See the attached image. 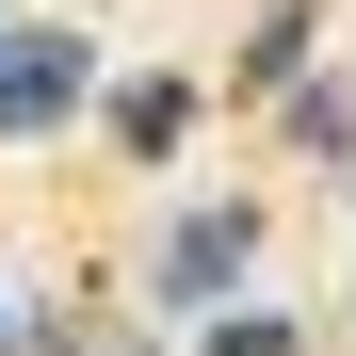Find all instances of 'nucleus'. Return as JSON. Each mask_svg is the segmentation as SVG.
Here are the masks:
<instances>
[{"label": "nucleus", "instance_id": "obj_3", "mask_svg": "<svg viewBox=\"0 0 356 356\" xmlns=\"http://www.w3.org/2000/svg\"><path fill=\"white\" fill-rule=\"evenodd\" d=\"M113 146H130V162H178V146H195V81H113Z\"/></svg>", "mask_w": 356, "mask_h": 356}, {"label": "nucleus", "instance_id": "obj_4", "mask_svg": "<svg viewBox=\"0 0 356 356\" xmlns=\"http://www.w3.org/2000/svg\"><path fill=\"white\" fill-rule=\"evenodd\" d=\"M211 356H291V324L275 308H211Z\"/></svg>", "mask_w": 356, "mask_h": 356}, {"label": "nucleus", "instance_id": "obj_1", "mask_svg": "<svg viewBox=\"0 0 356 356\" xmlns=\"http://www.w3.org/2000/svg\"><path fill=\"white\" fill-rule=\"evenodd\" d=\"M81 97H97V49L81 33H0V146H49Z\"/></svg>", "mask_w": 356, "mask_h": 356}, {"label": "nucleus", "instance_id": "obj_2", "mask_svg": "<svg viewBox=\"0 0 356 356\" xmlns=\"http://www.w3.org/2000/svg\"><path fill=\"white\" fill-rule=\"evenodd\" d=\"M243 259H259V211H178L162 227V308H227V291H243Z\"/></svg>", "mask_w": 356, "mask_h": 356}]
</instances>
